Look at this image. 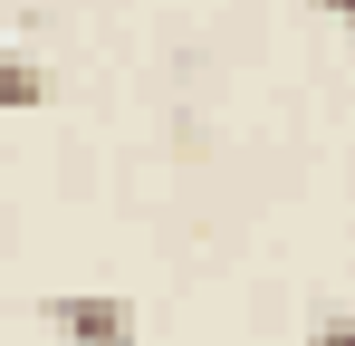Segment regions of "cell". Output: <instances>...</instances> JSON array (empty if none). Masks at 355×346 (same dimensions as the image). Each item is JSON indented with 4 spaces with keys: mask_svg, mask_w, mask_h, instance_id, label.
<instances>
[{
    "mask_svg": "<svg viewBox=\"0 0 355 346\" xmlns=\"http://www.w3.org/2000/svg\"><path fill=\"white\" fill-rule=\"evenodd\" d=\"M39 318L58 327V346H135V308L116 288H58Z\"/></svg>",
    "mask_w": 355,
    "mask_h": 346,
    "instance_id": "6da1fadb",
    "label": "cell"
},
{
    "mask_svg": "<svg viewBox=\"0 0 355 346\" xmlns=\"http://www.w3.org/2000/svg\"><path fill=\"white\" fill-rule=\"evenodd\" d=\"M49 106V67L39 58H0V115H39Z\"/></svg>",
    "mask_w": 355,
    "mask_h": 346,
    "instance_id": "7a4b0ae2",
    "label": "cell"
},
{
    "mask_svg": "<svg viewBox=\"0 0 355 346\" xmlns=\"http://www.w3.org/2000/svg\"><path fill=\"white\" fill-rule=\"evenodd\" d=\"M307 346H355V318H317V327H307Z\"/></svg>",
    "mask_w": 355,
    "mask_h": 346,
    "instance_id": "3957f363",
    "label": "cell"
},
{
    "mask_svg": "<svg viewBox=\"0 0 355 346\" xmlns=\"http://www.w3.org/2000/svg\"><path fill=\"white\" fill-rule=\"evenodd\" d=\"M317 10H327V19H336V29H355V0H317Z\"/></svg>",
    "mask_w": 355,
    "mask_h": 346,
    "instance_id": "277c9868",
    "label": "cell"
}]
</instances>
